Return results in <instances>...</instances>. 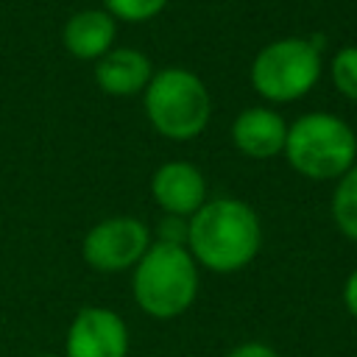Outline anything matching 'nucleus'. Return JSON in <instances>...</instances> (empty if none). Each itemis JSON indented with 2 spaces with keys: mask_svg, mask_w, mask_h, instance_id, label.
Wrapping results in <instances>:
<instances>
[{
  "mask_svg": "<svg viewBox=\"0 0 357 357\" xmlns=\"http://www.w3.org/2000/svg\"><path fill=\"white\" fill-rule=\"evenodd\" d=\"M67 357H126L128 329L114 310L84 307L67 329Z\"/></svg>",
  "mask_w": 357,
  "mask_h": 357,
  "instance_id": "7",
  "label": "nucleus"
},
{
  "mask_svg": "<svg viewBox=\"0 0 357 357\" xmlns=\"http://www.w3.org/2000/svg\"><path fill=\"white\" fill-rule=\"evenodd\" d=\"M151 245V231L139 218L117 215L95 223L81 243V254L89 268L100 273L126 271L139 262Z\"/></svg>",
  "mask_w": 357,
  "mask_h": 357,
  "instance_id": "6",
  "label": "nucleus"
},
{
  "mask_svg": "<svg viewBox=\"0 0 357 357\" xmlns=\"http://www.w3.org/2000/svg\"><path fill=\"white\" fill-rule=\"evenodd\" d=\"M343 304H346V310L357 318V271L346 279V284H343Z\"/></svg>",
  "mask_w": 357,
  "mask_h": 357,
  "instance_id": "17",
  "label": "nucleus"
},
{
  "mask_svg": "<svg viewBox=\"0 0 357 357\" xmlns=\"http://www.w3.org/2000/svg\"><path fill=\"white\" fill-rule=\"evenodd\" d=\"M332 218L337 223V229L357 243V165H351L332 195Z\"/></svg>",
  "mask_w": 357,
  "mask_h": 357,
  "instance_id": "12",
  "label": "nucleus"
},
{
  "mask_svg": "<svg viewBox=\"0 0 357 357\" xmlns=\"http://www.w3.org/2000/svg\"><path fill=\"white\" fill-rule=\"evenodd\" d=\"M284 156L290 167L307 178H340L357 156V137L346 120L329 112L301 114L287 126Z\"/></svg>",
  "mask_w": 357,
  "mask_h": 357,
  "instance_id": "3",
  "label": "nucleus"
},
{
  "mask_svg": "<svg viewBox=\"0 0 357 357\" xmlns=\"http://www.w3.org/2000/svg\"><path fill=\"white\" fill-rule=\"evenodd\" d=\"M145 114L162 137L192 139L212 117V98L195 73L167 67L153 73L145 86Z\"/></svg>",
  "mask_w": 357,
  "mask_h": 357,
  "instance_id": "4",
  "label": "nucleus"
},
{
  "mask_svg": "<svg viewBox=\"0 0 357 357\" xmlns=\"http://www.w3.org/2000/svg\"><path fill=\"white\" fill-rule=\"evenodd\" d=\"M39 357H56V354H39Z\"/></svg>",
  "mask_w": 357,
  "mask_h": 357,
  "instance_id": "18",
  "label": "nucleus"
},
{
  "mask_svg": "<svg viewBox=\"0 0 357 357\" xmlns=\"http://www.w3.org/2000/svg\"><path fill=\"white\" fill-rule=\"evenodd\" d=\"M329 73H332V81H335L337 92L357 103V45L340 47L332 56Z\"/></svg>",
  "mask_w": 357,
  "mask_h": 357,
  "instance_id": "13",
  "label": "nucleus"
},
{
  "mask_svg": "<svg viewBox=\"0 0 357 357\" xmlns=\"http://www.w3.org/2000/svg\"><path fill=\"white\" fill-rule=\"evenodd\" d=\"M226 357H279V354L265 343H243L234 351H229Z\"/></svg>",
  "mask_w": 357,
  "mask_h": 357,
  "instance_id": "16",
  "label": "nucleus"
},
{
  "mask_svg": "<svg viewBox=\"0 0 357 357\" xmlns=\"http://www.w3.org/2000/svg\"><path fill=\"white\" fill-rule=\"evenodd\" d=\"M151 75V61L134 47H114L95 61V81L106 95L128 98L145 92Z\"/></svg>",
  "mask_w": 357,
  "mask_h": 357,
  "instance_id": "11",
  "label": "nucleus"
},
{
  "mask_svg": "<svg viewBox=\"0 0 357 357\" xmlns=\"http://www.w3.org/2000/svg\"><path fill=\"white\" fill-rule=\"evenodd\" d=\"M151 195L167 215L190 218L206 204V181L192 162L173 159L156 167L151 178Z\"/></svg>",
  "mask_w": 357,
  "mask_h": 357,
  "instance_id": "8",
  "label": "nucleus"
},
{
  "mask_svg": "<svg viewBox=\"0 0 357 357\" xmlns=\"http://www.w3.org/2000/svg\"><path fill=\"white\" fill-rule=\"evenodd\" d=\"M231 139L240 153H245L251 159H271L284 151L287 123L273 109L251 106L237 114V120L231 126Z\"/></svg>",
  "mask_w": 357,
  "mask_h": 357,
  "instance_id": "9",
  "label": "nucleus"
},
{
  "mask_svg": "<svg viewBox=\"0 0 357 357\" xmlns=\"http://www.w3.org/2000/svg\"><path fill=\"white\" fill-rule=\"evenodd\" d=\"M262 243L257 212L237 198L206 201L187 220V251L215 273L245 268Z\"/></svg>",
  "mask_w": 357,
  "mask_h": 357,
  "instance_id": "1",
  "label": "nucleus"
},
{
  "mask_svg": "<svg viewBox=\"0 0 357 357\" xmlns=\"http://www.w3.org/2000/svg\"><path fill=\"white\" fill-rule=\"evenodd\" d=\"M321 36H284L265 45L251 64V86L273 103L304 98L321 78Z\"/></svg>",
  "mask_w": 357,
  "mask_h": 357,
  "instance_id": "5",
  "label": "nucleus"
},
{
  "mask_svg": "<svg viewBox=\"0 0 357 357\" xmlns=\"http://www.w3.org/2000/svg\"><path fill=\"white\" fill-rule=\"evenodd\" d=\"M114 33H117V25L109 11L84 8L64 22L61 42L70 56H75L81 61H98L100 56H106L112 50Z\"/></svg>",
  "mask_w": 357,
  "mask_h": 357,
  "instance_id": "10",
  "label": "nucleus"
},
{
  "mask_svg": "<svg viewBox=\"0 0 357 357\" xmlns=\"http://www.w3.org/2000/svg\"><path fill=\"white\" fill-rule=\"evenodd\" d=\"M167 0H103V11L123 22H145L162 14Z\"/></svg>",
  "mask_w": 357,
  "mask_h": 357,
  "instance_id": "14",
  "label": "nucleus"
},
{
  "mask_svg": "<svg viewBox=\"0 0 357 357\" xmlns=\"http://www.w3.org/2000/svg\"><path fill=\"white\" fill-rule=\"evenodd\" d=\"M159 240L162 243H176V245H187V220L178 215H167L159 223Z\"/></svg>",
  "mask_w": 357,
  "mask_h": 357,
  "instance_id": "15",
  "label": "nucleus"
},
{
  "mask_svg": "<svg viewBox=\"0 0 357 357\" xmlns=\"http://www.w3.org/2000/svg\"><path fill=\"white\" fill-rule=\"evenodd\" d=\"M134 301L151 318L181 315L198 293V268L187 245L151 243L148 251L134 265Z\"/></svg>",
  "mask_w": 357,
  "mask_h": 357,
  "instance_id": "2",
  "label": "nucleus"
}]
</instances>
